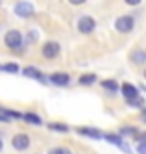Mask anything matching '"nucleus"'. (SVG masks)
<instances>
[{"instance_id":"1","label":"nucleus","mask_w":146,"mask_h":154,"mask_svg":"<svg viewBox=\"0 0 146 154\" xmlns=\"http://www.w3.org/2000/svg\"><path fill=\"white\" fill-rule=\"evenodd\" d=\"M4 43H6L7 48L19 50L22 47V34L19 30H9V32H6V35H4Z\"/></svg>"},{"instance_id":"2","label":"nucleus","mask_w":146,"mask_h":154,"mask_svg":"<svg viewBox=\"0 0 146 154\" xmlns=\"http://www.w3.org/2000/svg\"><path fill=\"white\" fill-rule=\"evenodd\" d=\"M133 24H135V20H133V17L130 15H124V17H118L117 23H115V28L120 32V34H128V32L133 30Z\"/></svg>"},{"instance_id":"3","label":"nucleus","mask_w":146,"mask_h":154,"mask_svg":"<svg viewBox=\"0 0 146 154\" xmlns=\"http://www.w3.org/2000/svg\"><path fill=\"white\" fill-rule=\"evenodd\" d=\"M15 15H19V17H31L33 13H35V9H33V6L30 4V2H17L15 4Z\"/></svg>"},{"instance_id":"4","label":"nucleus","mask_w":146,"mask_h":154,"mask_svg":"<svg viewBox=\"0 0 146 154\" xmlns=\"http://www.w3.org/2000/svg\"><path fill=\"white\" fill-rule=\"evenodd\" d=\"M94 28H96V23L93 17H82L78 20V30L82 34H91V32H94Z\"/></svg>"},{"instance_id":"5","label":"nucleus","mask_w":146,"mask_h":154,"mask_svg":"<svg viewBox=\"0 0 146 154\" xmlns=\"http://www.w3.org/2000/svg\"><path fill=\"white\" fill-rule=\"evenodd\" d=\"M58 54H59V45H58L55 41L44 43V47H43V56L46 58V60H54Z\"/></svg>"},{"instance_id":"6","label":"nucleus","mask_w":146,"mask_h":154,"mask_svg":"<svg viewBox=\"0 0 146 154\" xmlns=\"http://www.w3.org/2000/svg\"><path fill=\"white\" fill-rule=\"evenodd\" d=\"M11 143H13L15 150H26L30 147V137L26 134H17V136H13V141Z\"/></svg>"},{"instance_id":"7","label":"nucleus","mask_w":146,"mask_h":154,"mask_svg":"<svg viewBox=\"0 0 146 154\" xmlns=\"http://www.w3.org/2000/svg\"><path fill=\"white\" fill-rule=\"evenodd\" d=\"M120 91H122V95H124L126 100H128V98H133V97H139V89L133 84H124L120 87Z\"/></svg>"},{"instance_id":"8","label":"nucleus","mask_w":146,"mask_h":154,"mask_svg":"<svg viewBox=\"0 0 146 154\" xmlns=\"http://www.w3.org/2000/svg\"><path fill=\"white\" fill-rule=\"evenodd\" d=\"M24 74L26 76H30V78H35V80H41V82H48L50 78H46V76H44V74H41L35 67H26L24 69Z\"/></svg>"},{"instance_id":"9","label":"nucleus","mask_w":146,"mask_h":154,"mask_svg":"<svg viewBox=\"0 0 146 154\" xmlns=\"http://www.w3.org/2000/svg\"><path fill=\"white\" fill-rule=\"evenodd\" d=\"M50 82H52V84H55V85H69L70 78H69L67 74L55 72V74H52V76H50Z\"/></svg>"},{"instance_id":"10","label":"nucleus","mask_w":146,"mask_h":154,"mask_svg":"<svg viewBox=\"0 0 146 154\" xmlns=\"http://www.w3.org/2000/svg\"><path fill=\"white\" fill-rule=\"evenodd\" d=\"M131 61L135 63V65L146 63V50H133L131 52Z\"/></svg>"},{"instance_id":"11","label":"nucleus","mask_w":146,"mask_h":154,"mask_svg":"<svg viewBox=\"0 0 146 154\" xmlns=\"http://www.w3.org/2000/svg\"><path fill=\"white\" fill-rule=\"evenodd\" d=\"M104 139H106V141H109V143H113V145L122 147L124 150H130V149L124 145V141H122V137H120V136H115V134H106V136H104Z\"/></svg>"},{"instance_id":"12","label":"nucleus","mask_w":146,"mask_h":154,"mask_svg":"<svg viewBox=\"0 0 146 154\" xmlns=\"http://www.w3.org/2000/svg\"><path fill=\"white\" fill-rule=\"evenodd\" d=\"M78 132H80V134H83V136H91V137H94V139H98V137H104L102 134H100L98 130H94V128H78Z\"/></svg>"},{"instance_id":"13","label":"nucleus","mask_w":146,"mask_h":154,"mask_svg":"<svg viewBox=\"0 0 146 154\" xmlns=\"http://www.w3.org/2000/svg\"><path fill=\"white\" fill-rule=\"evenodd\" d=\"M80 82L82 85H91V84H94L96 82V76L94 74H83V76H80Z\"/></svg>"},{"instance_id":"14","label":"nucleus","mask_w":146,"mask_h":154,"mask_svg":"<svg viewBox=\"0 0 146 154\" xmlns=\"http://www.w3.org/2000/svg\"><path fill=\"white\" fill-rule=\"evenodd\" d=\"M118 134H120V136H133V137H135L137 128H133V126H122V128L118 130Z\"/></svg>"},{"instance_id":"15","label":"nucleus","mask_w":146,"mask_h":154,"mask_svg":"<svg viewBox=\"0 0 146 154\" xmlns=\"http://www.w3.org/2000/svg\"><path fill=\"white\" fill-rule=\"evenodd\" d=\"M102 87H104V89H109V91H117L118 89V84L115 80H104L102 82Z\"/></svg>"},{"instance_id":"16","label":"nucleus","mask_w":146,"mask_h":154,"mask_svg":"<svg viewBox=\"0 0 146 154\" xmlns=\"http://www.w3.org/2000/svg\"><path fill=\"white\" fill-rule=\"evenodd\" d=\"M128 104H130V106H135V108H142V106H144V98H141V97L128 98Z\"/></svg>"},{"instance_id":"17","label":"nucleus","mask_w":146,"mask_h":154,"mask_svg":"<svg viewBox=\"0 0 146 154\" xmlns=\"http://www.w3.org/2000/svg\"><path fill=\"white\" fill-rule=\"evenodd\" d=\"M19 65L17 63H6V65H2V71H6V72H11V74H13V72H19Z\"/></svg>"},{"instance_id":"18","label":"nucleus","mask_w":146,"mask_h":154,"mask_svg":"<svg viewBox=\"0 0 146 154\" xmlns=\"http://www.w3.org/2000/svg\"><path fill=\"white\" fill-rule=\"evenodd\" d=\"M24 119L28 121V123H33V125H41V119L35 115V113H31V112H28V113H24Z\"/></svg>"},{"instance_id":"19","label":"nucleus","mask_w":146,"mask_h":154,"mask_svg":"<svg viewBox=\"0 0 146 154\" xmlns=\"http://www.w3.org/2000/svg\"><path fill=\"white\" fill-rule=\"evenodd\" d=\"M48 128H52L55 132H69V126H67V125H59V123H52V125H48Z\"/></svg>"},{"instance_id":"20","label":"nucleus","mask_w":146,"mask_h":154,"mask_svg":"<svg viewBox=\"0 0 146 154\" xmlns=\"http://www.w3.org/2000/svg\"><path fill=\"white\" fill-rule=\"evenodd\" d=\"M48 154H70V150H69V149H61V147H58V149H52Z\"/></svg>"},{"instance_id":"21","label":"nucleus","mask_w":146,"mask_h":154,"mask_svg":"<svg viewBox=\"0 0 146 154\" xmlns=\"http://www.w3.org/2000/svg\"><path fill=\"white\" fill-rule=\"evenodd\" d=\"M137 152H139V154H146V141H141V143H139Z\"/></svg>"},{"instance_id":"22","label":"nucleus","mask_w":146,"mask_h":154,"mask_svg":"<svg viewBox=\"0 0 146 154\" xmlns=\"http://www.w3.org/2000/svg\"><path fill=\"white\" fill-rule=\"evenodd\" d=\"M28 41L30 43H35L37 41V34H35V32H30V34H28Z\"/></svg>"},{"instance_id":"23","label":"nucleus","mask_w":146,"mask_h":154,"mask_svg":"<svg viewBox=\"0 0 146 154\" xmlns=\"http://www.w3.org/2000/svg\"><path fill=\"white\" fill-rule=\"evenodd\" d=\"M135 139L141 143V141H146V132H142V134H135Z\"/></svg>"},{"instance_id":"24","label":"nucleus","mask_w":146,"mask_h":154,"mask_svg":"<svg viewBox=\"0 0 146 154\" xmlns=\"http://www.w3.org/2000/svg\"><path fill=\"white\" fill-rule=\"evenodd\" d=\"M124 2H126L128 6H139V4H141V0H124Z\"/></svg>"},{"instance_id":"25","label":"nucleus","mask_w":146,"mask_h":154,"mask_svg":"<svg viewBox=\"0 0 146 154\" xmlns=\"http://www.w3.org/2000/svg\"><path fill=\"white\" fill-rule=\"evenodd\" d=\"M69 2L72 6H82V4H85V0H69Z\"/></svg>"},{"instance_id":"26","label":"nucleus","mask_w":146,"mask_h":154,"mask_svg":"<svg viewBox=\"0 0 146 154\" xmlns=\"http://www.w3.org/2000/svg\"><path fill=\"white\" fill-rule=\"evenodd\" d=\"M141 121L146 123V108H142V112H141Z\"/></svg>"},{"instance_id":"27","label":"nucleus","mask_w":146,"mask_h":154,"mask_svg":"<svg viewBox=\"0 0 146 154\" xmlns=\"http://www.w3.org/2000/svg\"><path fill=\"white\" fill-rule=\"evenodd\" d=\"M2 147H4V143H2V139H0V150H2Z\"/></svg>"},{"instance_id":"28","label":"nucleus","mask_w":146,"mask_h":154,"mask_svg":"<svg viewBox=\"0 0 146 154\" xmlns=\"http://www.w3.org/2000/svg\"><path fill=\"white\" fill-rule=\"evenodd\" d=\"M142 91H146V85H142Z\"/></svg>"},{"instance_id":"29","label":"nucleus","mask_w":146,"mask_h":154,"mask_svg":"<svg viewBox=\"0 0 146 154\" xmlns=\"http://www.w3.org/2000/svg\"><path fill=\"white\" fill-rule=\"evenodd\" d=\"M144 78H146V69H144Z\"/></svg>"},{"instance_id":"30","label":"nucleus","mask_w":146,"mask_h":154,"mask_svg":"<svg viewBox=\"0 0 146 154\" xmlns=\"http://www.w3.org/2000/svg\"><path fill=\"white\" fill-rule=\"evenodd\" d=\"M0 2H2V0H0Z\"/></svg>"},{"instance_id":"31","label":"nucleus","mask_w":146,"mask_h":154,"mask_svg":"<svg viewBox=\"0 0 146 154\" xmlns=\"http://www.w3.org/2000/svg\"><path fill=\"white\" fill-rule=\"evenodd\" d=\"M0 69H2V67H0Z\"/></svg>"}]
</instances>
